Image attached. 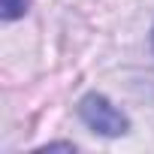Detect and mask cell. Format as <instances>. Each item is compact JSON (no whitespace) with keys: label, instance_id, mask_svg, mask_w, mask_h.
Segmentation results:
<instances>
[{"label":"cell","instance_id":"cell-1","mask_svg":"<svg viewBox=\"0 0 154 154\" xmlns=\"http://www.w3.org/2000/svg\"><path fill=\"white\" fill-rule=\"evenodd\" d=\"M79 115L82 121L94 130V133H103V136H121L127 133V118L100 94H88L82 103H79Z\"/></svg>","mask_w":154,"mask_h":154},{"label":"cell","instance_id":"cell-2","mask_svg":"<svg viewBox=\"0 0 154 154\" xmlns=\"http://www.w3.org/2000/svg\"><path fill=\"white\" fill-rule=\"evenodd\" d=\"M0 3H3V18L6 21L24 15V9H27V0H0Z\"/></svg>","mask_w":154,"mask_h":154}]
</instances>
